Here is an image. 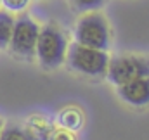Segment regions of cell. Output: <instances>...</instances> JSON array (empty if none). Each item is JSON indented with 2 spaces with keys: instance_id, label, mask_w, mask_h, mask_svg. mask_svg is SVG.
<instances>
[{
  "instance_id": "obj_4",
  "label": "cell",
  "mask_w": 149,
  "mask_h": 140,
  "mask_svg": "<svg viewBox=\"0 0 149 140\" xmlns=\"http://www.w3.org/2000/svg\"><path fill=\"white\" fill-rule=\"evenodd\" d=\"M141 76H149V57L125 54V55H118L114 59H109L106 78L114 87L123 85V83L141 78Z\"/></svg>"
},
{
  "instance_id": "obj_11",
  "label": "cell",
  "mask_w": 149,
  "mask_h": 140,
  "mask_svg": "<svg viewBox=\"0 0 149 140\" xmlns=\"http://www.w3.org/2000/svg\"><path fill=\"white\" fill-rule=\"evenodd\" d=\"M0 3L9 12H23L30 5V0H0Z\"/></svg>"
},
{
  "instance_id": "obj_7",
  "label": "cell",
  "mask_w": 149,
  "mask_h": 140,
  "mask_svg": "<svg viewBox=\"0 0 149 140\" xmlns=\"http://www.w3.org/2000/svg\"><path fill=\"white\" fill-rule=\"evenodd\" d=\"M57 121H59V125H61L64 130L76 132V130H80L81 125H83V114H81L80 109H76V107H66V109L61 111Z\"/></svg>"
},
{
  "instance_id": "obj_12",
  "label": "cell",
  "mask_w": 149,
  "mask_h": 140,
  "mask_svg": "<svg viewBox=\"0 0 149 140\" xmlns=\"http://www.w3.org/2000/svg\"><path fill=\"white\" fill-rule=\"evenodd\" d=\"M50 140H74V135L70 130H57L50 133Z\"/></svg>"
},
{
  "instance_id": "obj_9",
  "label": "cell",
  "mask_w": 149,
  "mask_h": 140,
  "mask_svg": "<svg viewBox=\"0 0 149 140\" xmlns=\"http://www.w3.org/2000/svg\"><path fill=\"white\" fill-rule=\"evenodd\" d=\"M0 140H35V135L30 130H26L24 126L10 123V125L2 126Z\"/></svg>"
},
{
  "instance_id": "obj_13",
  "label": "cell",
  "mask_w": 149,
  "mask_h": 140,
  "mask_svg": "<svg viewBox=\"0 0 149 140\" xmlns=\"http://www.w3.org/2000/svg\"><path fill=\"white\" fill-rule=\"evenodd\" d=\"M2 126H3V123H2V119H0V132H2Z\"/></svg>"
},
{
  "instance_id": "obj_3",
  "label": "cell",
  "mask_w": 149,
  "mask_h": 140,
  "mask_svg": "<svg viewBox=\"0 0 149 140\" xmlns=\"http://www.w3.org/2000/svg\"><path fill=\"white\" fill-rule=\"evenodd\" d=\"M74 42L85 47L108 50L111 43V30L108 19L97 10L83 12L74 26Z\"/></svg>"
},
{
  "instance_id": "obj_8",
  "label": "cell",
  "mask_w": 149,
  "mask_h": 140,
  "mask_svg": "<svg viewBox=\"0 0 149 140\" xmlns=\"http://www.w3.org/2000/svg\"><path fill=\"white\" fill-rule=\"evenodd\" d=\"M14 23L16 17L12 16V12L9 10H0V49H7L10 36H12V30H14Z\"/></svg>"
},
{
  "instance_id": "obj_6",
  "label": "cell",
  "mask_w": 149,
  "mask_h": 140,
  "mask_svg": "<svg viewBox=\"0 0 149 140\" xmlns=\"http://www.w3.org/2000/svg\"><path fill=\"white\" fill-rule=\"evenodd\" d=\"M118 95L123 102L134 107H144L149 104V76H141L118 85Z\"/></svg>"
},
{
  "instance_id": "obj_5",
  "label": "cell",
  "mask_w": 149,
  "mask_h": 140,
  "mask_svg": "<svg viewBox=\"0 0 149 140\" xmlns=\"http://www.w3.org/2000/svg\"><path fill=\"white\" fill-rule=\"evenodd\" d=\"M38 31H40V24L37 21H33L30 16L23 14L16 19L14 23V30L12 36L9 42V49L10 52L24 61H30L35 57V45H37Z\"/></svg>"
},
{
  "instance_id": "obj_1",
  "label": "cell",
  "mask_w": 149,
  "mask_h": 140,
  "mask_svg": "<svg viewBox=\"0 0 149 140\" xmlns=\"http://www.w3.org/2000/svg\"><path fill=\"white\" fill-rule=\"evenodd\" d=\"M68 36L64 30L54 23L40 26L35 45V57L43 69H56L66 61Z\"/></svg>"
},
{
  "instance_id": "obj_14",
  "label": "cell",
  "mask_w": 149,
  "mask_h": 140,
  "mask_svg": "<svg viewBox=\"0 0 149 140\" xmlns=\"http://www.w3.org/2000/svg\"><path fill=\"white\" fill-rule=\"evenodd\" d=\"M0 5H2V3H0Z\"/></svg>"
},
{
  "instance_id": "obj_10",
  "label": "cell",
  "mask_w": 149,
  "mask_h": 140,
  "mask_svg": "<svg viewBox=\"0 0 149 140\" xmlns=\"http://www.w3.org/2000/svg\"><path fill=\"white\" fill-rule=\"evenodd\" d=\"M71 7L80 10V12H88V10H97L101 9L106 0H70Z\"/></svg>"
},
{
  "instance_id": "obj_2",
  "label": "cell",
  "mask_w": 149,
  "mask_h": 140,
  "mask_svg": "<svg viewBox=\"0 0 149 140\" xmlns=\"http://www.w3.org/2000/svg\"><path fill=\"white\" fill-rule=\"evenodd\" d=\"M64 62H68L70 69L76 71L83 76L102 78V76H106V71H108L109 55H108V50L85 47V45H80L74 42L71 45H68Z\"/></svg>"
}]
</instances>
